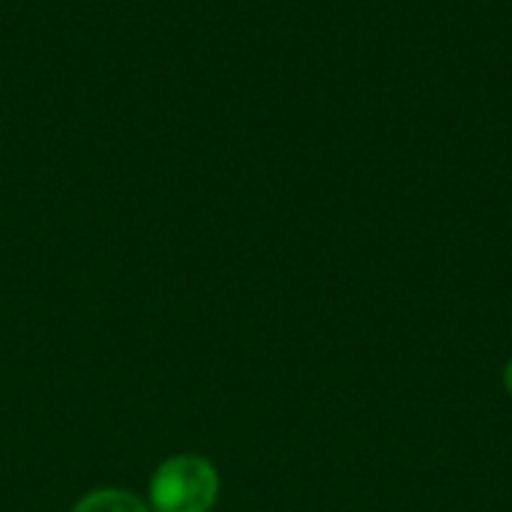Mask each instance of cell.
<instances>
[{
    "label": "cell",
    "instance_id": "cell-3",
    "mask_svg": "<svg viewBox=\"0 0 512 512\" xmlns=\"http://www.w3.org/2000/svg\"><path fill=\"white\" fill-rule=\"evenodd\" d=\"M504 390L512 396V360L504 366Z\"/></svg>",
    "mask_w": 512,
    "mask_h": 512
},
{
    "label": "cell",
    "instance_id": "cell-1",
    "mask_svg": "<svg viewBox=\"0 0 512 512\" xmlns=\"http://www.w3.org/2000/svg\"><path fill=\"white\" fill-rule=\"evenodd\" d=\"M219 501V474L204 456H171L150 480L153 512H210Z\"/></svg>",
    "mask_w": 512,
    "mask_h": 512
},
{
    "label": "cell",
    "instance_id": "cell-2",
    "mask_svg": "<svg viewBox=\"0 0 512 512\" xmlns=\"http://www.w3.org/2000/svg\"><path fill=\"white\" fill-rule=\"evenodd\" d=\"M72 512H153L138 495L120 489H99L81 498Z\"/></svg>",
    "mask_w": 512,
    "mask_h": 512
}]
</instances>
